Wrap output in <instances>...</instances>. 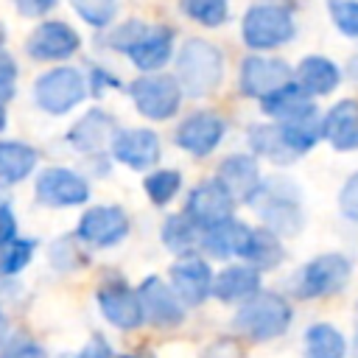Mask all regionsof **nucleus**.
<instances>
[{
    "label": "nucleus",
    "mask_w": 358,
    "mask_h": 358,
    "mask_svg": "<svg viewBox=\"0 0 358 358\" xmlns=\"http://www.w3.org/2000/svg\"><path fill=\"white\" fill-rule=\"evenodd\" d=\"M232 324H235L238 333H243L252 341H268V338H277V336H282L288 330L291 305L280 294L257 291L255 296H249L238 308Z\"/></svg>",
    "instance_id": "1"
},
{
    "label": "nucleus",
    "mask_w": 358,
    "mask_h": 358,
    "mask_svg": "<svg viewBox=\"0 0 358 358\" xmlns=\"http://www.w3.org/2000/svg\"><path fill=\"white\" fill-rule=\"evenodd\" d=\"M176 70H179V81L182 87L201 98L207 92H213L224 76V59H221V50L213 48L210 42L204 39H187L179 50V59H176Z\"/></svg>",
    "instance_id": "2"
},
{
    "label": "nucleus",
    "mask_w": 358,
    "mask_h": 358,
    "mask_svg": "<svg viewBox=\"0 0 358 358\" xmlns=\"http://www.w3.org/2000/svg\"><path fill=\"white\" fill-rule=\"evenodd\" d=\"M350 260L344 255H319L310 263H305V268L296 274V296L302 299H316V296H330L336 291H341L350 280Z\"/></svg>",
    "instance_id": "3"
},
{
    "label": "nucleus",
    "mask_w": 358,
    "mask_h": 358,
    "mask_svg": "<svg viewBox=\"0 0 358 358\" xmlns=\"http://www.w3.org/2000/svg\"><path fill=\"white\" fill-rule=\"evenodd\" d=\"M294 36V20L280 6H255L243 17V42L255 50H268Z\"/></svg>",
    "instance_id": "4"
},
{
    "label": "nucleus",
    "mask_w": 358,
    "mask_h": 358,
    "mask_svg": "<svg viewBox=\"0 0 358 358\" xmlns=\"http://www.w3.org/2000/svg\"><path fill=\"white\" fill-rule=\"evenodd\" d=\"M131 101L140 115L151 120H165L179 109L182 87L173 76H140L129 87Z\"/></svg>",
    "instance_id": "5"
},
{
    "label": "nucleus",
    "mask_w": 358,
    "mask_h": 358,
    "mask_svg": "<svg viewBox=\"0 0 358 358\" xmlns=\"http://www.w3.org/2000/svg\"><path fill=\"white\" fill-rule=\"evenodd\" d=\"M34 98L45 112L64 115L84 98V78L73 67H56V70L39 76V81L34 87Z\"/></svg>",
    "instance_id": "6"
},
{
    "label": "nucleus",
    "mask_w": 358,
    "mask_h": 358,
    "mask_svg": "<svg viewBox=\"0 0 358 358\" xmlns=\"http://www.w3.org/2000/svg\"><path fill=\"white\" fill-rule=\"evenodd\" d=\"M137 296H140L143 316H145L148 324H154V327H176V324L185 322L182 299L159 277H145L140 282V288H137Z\"/></svg>",
    "instance_id": "7"
},
{
    "label": "nucleus",
    "mask_w": 358,
    "mask_h": 358,
    "mask_svg": "<svg viewBox=\"0 0 358 358\" xmlns=\"http://www.w3.org/2000/svg\"><path fill=\"white\" fill-rule=\"evenodd\" d=\"M232 204L235 199L227 193V187L218 179L201 182L190 196H187V207L185 213L201 227V229H213L224 221L232 218Z\"/></svg>",
    "instance_id": "8"
},
{
    "label": "nucleus",
    "mask_w": 358,
    "mask_h": 358,
    "mask_svg": "<svg viewBox=\"0 0 358 358\" xmlns=\"http://www.w3.org/2000/svg\"><path fill=\"white\" fill-rule=\"evenodd\" d=\"M285 84H291V70L285 62L280 59H268V56H249L241 67V90L252 98H268L277 90H282Z\"/></svg>",
    "instance_id": "9"
},
{
    "label": "nucleus",
    "mask_w": 358,
    "mask_h": 358,
    "mask_svg": "<svg viewBox=\"0 0 358 358\" xmlns=\"http://www.w3.org/2000/svg\"><path fill=\"white\" fill-rule=\"evenodd\" d=\"M36 199L48 207H76L90 199V187L67 168H48L36 179Z\"/></svg>",
    "instance_id": "10"
},
{
    "label": "nucleus",
    "mask_w": 358,
    "mask_h": 358,
    "mask_svg": "<svg viewBox=\"0 0 358 358\" xmlns=\"http://www.w3.org/2000/svg\"><path fill=\"white\" fill-rule=\"evenodd\" d=\"M213 280L210 266L196 255H185L171 266V285L185 305H201L213 294Z\"/></svg>",
    "instance_id": "11"
},
{
    "label": "nucleus",
    "mask_w": 358,
    "mask_h": 358,
    "mask_svg": "<svg viewBox=\"0 0 358 358\" xmlns=\"http://www.w3.org/2000/svg\"><path fill=\"white\" fill-rule=\"evenodd\" d=\"M95 299H98V308L106 316V322L120 327V330H134L145 322L137 291H131L123 282H109V285L98 288Z\"/></svg>",
    "instance_id": "12"
},
{
    "label": "nucleus",
    "mask_w": 358,
    "mask_h": 358,
    "mask_svg": "<svg viewBox=\"0 0 358 358\" xmlns=\"http://www.w3.org/2000/svg\"><path fill=\"white\" fill-rule=\"evenodd\" d=\"M78 238L92 246H115L129 232V218L120 207H90L78 221Z\"/></svg>",
    "instance_id": "13"
},
{
    "label": "nucleus",
    "mask_w": 358,
    "mask_h": 358,
    "mask_svg": "<svg viewBox=\"0 0 358 358\" xmlns=\"http://www.w3.org/2000/svg\"><path fill=\"white\" fill-rule=\"evenodd\" d=\"M81 39L78 34L64 25V22H42L31 36H28V45L25 50L34 56V59H42V62H56V59H67L78 50Z\"/></svg>",
    "instance_id": "14"
},
{
    "label": "nucleus",
    "mask_w": 358,
    "mask_h": 358,
    "mask_svg": "<svg viewBox=\"0 0 358 358\" xmlns=\"http://www.w3.org/2000/svg\"><path fill=\"white\" fill-rule=\"evenodd\" d=\"M224 137V120L213 112H199L190 115L187 120H182V126L176 129V143L190 151L193 157H204L210 154Z\"/></svg>",
    "instance_id": "15"
},
{
    "label": "nucleus",
    "mask_w": 358,
    "mask_h": 358,
    "mask_svg": "<svg viewBox=\"0 0 358 358\" xmlns=\"http://www.w3.org/2000/svg\"><path fill=\"white\" fill-rule=\"evenodd\" d=\"M112 157L134 171H145L159 159V140L148 129H129L112 140Z\"/></svg>",
    "instance_id": "16"
},
{
    "label": "nucleus",
    "mask_w": 358,
    "mask_h": 358,
    "mask_svg": "<svg viewBox=\"0 0 358 358\" xmlns=\"http://www.w3.org/2000/svg\"><path fill=\"white\" fill-rule=\"evenodd\" d=\"M218 182L227 187V193L235 201H252L260 193V168H257L255 157L235 154V157H227L221 162Z\"/></svg>",
    "instance_id": "17"
},
{
    "label": "nucleus",
    "mask_w": 358,
    "mask_h": 358,
    "mask_svg": "<svg viewBox=\"0 0 358 358\" xmlns=\"http://www.w3.org/2000/svg\"><path fill=\"white\" fill-rule=\"evenodd\" d=\"M322 137L338 151L358 148V101H338L322 117Z\"/></svg>",
    "instance_id": "18"
},
{
    "label": "nucleus",
    "mask_w": 358,
    "mask_h": 358,
    "mask_svg": "<svg viewBox=\"0 0 358 358\" xmlns=\"http://www.w3.org/2000/svg\"><path fill=\"white\" fill-rule=\"evenodd\" d=\"M249 241H252V229L235 218H229L213 229H201V249L218 260L232 257V255L243 257L249 249Z\"/></svg>",
    "instance_id": "19"
},
{
    "label": "nucleus",
    "mask_w": 358,
    "mask_h": 358,
    "mask_svg": "<svg viewBox=\"0 0 358 358\" xmlns=\"http://www.w3.org/2000/svg\"><path fill=\"white\" fill-rule=\"evenodd\" d=\"M171 28H162V25H154V28H143V34L129 45V56L131 62L140 67V70H154V67H162L171 56Z\"/></svg>",
    "instance_id": "20"
},
{
    "label": "nucleus",
    "mask_w": 358,
    "mask_h": 358,
    "mask_svg": "<svg viewBox=\"0 0 358 358\" xmlns=\"http://www.w3.org/2000/svg\"><path fill=\"white\" fill-rule=\"evenodd\" d=\"M260 291V274L252 266H229L213 280V296L221 302H235V299H249Z\"/></svg>",
    "instance_id": "21"
},
{
    "label": "nucleus",
    "mask_w": 358,
    "mask_h": 358,
    "mask_svg": "<svg viewBox=\"0 0 358 358\" xmlns=\"http://www.w3.org/2000/svg\"><path fill=\"white\" fill-rule=\"evenodd\" d=\"M263 112L271 115V117H280L282 123L285 120H294V117H302V115H310L316 112L313 101L308 98V92L299 87V84H285L282 90H277L274 95L263 98Z\"/></svg>",
    "instance_id": "22"
},
{
    "label": "nucleus",
    "mask_w": 358,
    "mask_h": 358,
    "mask_svg": "<svg viewBox=\"0 0 358 358\" xmlns=\"http://www.w3.org/2000/svg\"><path fill=\"white\" fill-rule=\"evenodd\" d=\"M296 78L308 95H327L338 84V67L324 56H305L296 67Z\"/></svg>",
    "instance_id": "23"
},
{
    "label": "nucleus",
    "mask_w": 358,
    "mask_h": 358,
    "mask_svg": "<svg viewBox=\"0 0 358 358\" xmlns=\"http://www.w3.org/2000/svg\"><path fill=\"white\" fill-rule=\"evenodd\" d=\"M115 129V120L101 112V109H92L87 112L73 129H70V145L78 148V151H95L106 143V137L112 134Z\"/></svg>",
    "instance_id": "24"
},
{
    "label": "nucleus",
    "mask_w": 358,
    "mask_h": 358,
    "mask_svg": "<svg viewBox=\"0 0 358 358\" xmlns=\"http://www.w3.org/2000/svg\"><path fill=\"white\" fill-rule=\"evenodd\" d=\"M347 338L327 322H316L305 333V358H344Z\"/></svg>",
    "instance_id": "25"
},
{
    "label": "nucleus",
    "mask_w": 358,
    "mask_h": 358,
    "mask_svg": "<svg viewBox=\"0 0 358 358\" xmlns=\"http://www.w3.org/2000/svg\"><path fill=\"white\" fill-rule=\"evenodd\" d=\"M260 213H263V221L268 224L266 229H271L274 235H296L302 227V213L294 199L268 196V201L260 207Z\"/></svg>",
    "instance_id": "26"
},
{
    "label": "nucleus",
    "mask_w": 358,
    "mask_h": 358,
    "mask_svg": "<svg viewBox=\"0 0 358 358\" xmlns=\"http://www.w3.org/2000/svg\"><path fill=\"white\" fill-rule=\"evenodd\" d=\"M36 165V151L25 143H0V179L20 182Z\"/></svg>",
    "instance_id": "27"
},
{
    "label": "nucleus",
    "mask_w": 358,
    "mask_h": 358,
    "mask_svg": "<svg viewBox=\"0 0 358 358\" xmlns=\"http://www.w3.org/2000/svg\"><path fill=\"white\" fill-rule=\"evenodd\" d=\"M162 243L171 252H187L193 243H201V227L187 213L168 215L162 224Z\"/></svg>",
    "instance_id": "28"
},
{
    "label": "nucleus",
    "mask_w": 358,
    "mask_h": 358,
    "mask_svg": "<svg viewBox=\"0 0 358 358\" xmlns=\"http://www.w3.org/2000/svg\"><path fill=\"white\" fill-rule=\"evenodd\" d=\"M280 131H282L285 145H288L294 154H302V151H308V148L322 137V120H316V112H310V115L285 120V123L280 126Z\"/></svg>",
    "instance_id": "29"
},
{
    "label": "nucleus",
    "mask_w": 358,
    "mask_h": 358,
    "mask_svg": "<svg viewBox=\"0 0 358 358\" xmlns=\"http://www.w3.org/2000/svg\"><path fill=\"white\" fill-rule=\"evenodd\" d=\"M252 268H274L280 260H282V246H280V238L271 232V229H252V241H249V249L243 255Z\"/></svg>",
    "instance_id": "30"
},
{
    "label": "nucleus",
    "mask_w": 358,
    "mask_h": 358,
    "mask_svg": "<svg viewBox=\"0 0 358 358\" xmlns=\"http://www.w3.org/2000/svg\"><path fill=\"white\" fill-rule=\"evenodd\" d=\"M249 143L260 157H268L274 162H291L296 154L285 145L280 126H252L249 129Z\"/></svg>",
    "instance_id": "31"
},
{
    "label": "nucleus",
    "mask_w": 358,
    "mask_h": 358,
    "mask_svg": "<svg viewBox=\"0 0 358 358\" xmlns=\"http://www.w3.org/2000/svg\"><path fill=\"white\" fill-rule=\"evenodd\" d=\"M179 185H182L179 171H154V173L145 176V182H143V187H145V193H148V199H151L154 204H168V201L176 196Z\"/></svg>",
    "instance_id": "32"
},
{
    "label": "nucleus",
    "mask_w": 358,
    "mask_h": 358,
    "mask_svg": "<svg viewBox=\"0 0 358 358\" xmlns=\"http://www.w3.org/2000/svg\"><path fill=\"white\" fill-rule=\"evenodd\" d=\"M182 11L201 25H221L227 20V0H182Z\"/></svg>",
    "instance_id": "33"
},
{
    "label": "nucleus",
    "mask_w": 358,
    "mask_h": 358,
    "mask_svg": "<svg viewBox=\"0 0 358 358\" xmlns=\"http://www.w3.org/2000/svg\"><path fill=\"white\" fill-rule=\"evenodd\" d=\"M34 257V241L28 238H14L3 252H0V271L3 274H17L28 266V260Z\"/></svg>",
    "instance_id": "34"
},
{
    "label": "nucleus",
    "mask_w": 358,
    "mask_h": 358,
    "mask_svg": "<svg viewBox=\"0 0 358 358\" xmlns=\"http://www.w3.org/2000/svg\"><path fill=\"white\" fill-rule=\"evenodd\" d=\"M70 6L90 25H106L117 11V0H70Z\"/></svg>",
    "instance_id": "35"
},
{
    "label": "nucleus",
    "mask_w": 358,
    "mask_h": 358,
    "mask_svg": "<svg viewBox=\"0 0 358 358\" xmlns=\"http://www.w3.org/2000/svg\"><path fill=\"white\" fill-rule=\"evenodd\" d=\"M330 14L344 36H358V0H330Z\"/></svg>",
    "instance_id": "36"
},
{
    "label": "nucleus",
    "mask_w": 358,
    "mask_h": 358,
    "mask_svg": "<svg viewBox=\"0 0 358 358\" xmlns=\"http://www.w3.org/2000/svg\"><path fill=\"white\" fill-rule=\"evenodd\" d=\"M338 207H341V213H344L350 221H358V173H352V176L344 182V187H341V193H338Z\"/></svg>",
    "instance_id": "37"
},
{
    "label": "nucleus",
    "mask_w": 358,
    "mask_h": 358,
    "mask_svg": "<svg viewBox=\"0 0 358 358\" xmlns=\"http://www.w3.org/2000/svg\"><path fill=\"white\" fill-rule=\"evenodd\" d=\"M14 84H17V67L11 59L0 56V103L14 98Z\"/></svg>",
    "instance_id": "38"
},
{
    "label": "nucleus",
    "mask_w": 358,
    "mask_h": 358,
    "mask_svg": "<svg viewBox=\"0 0 358 358\" xmlns=\"http://www.w3.org/2000/svg\"><path fill=\"white\" fill-rule=\"evenodd\" d=\"M14 238H17V218H14V210L3 201L0 204V249H6Z\"/></svg>",
    "instance_id": "39"
},
{
    "label": "nucleus",
    "mask_w": 358,
    "mask_h": 358,
    "mask_svg": "<svg viewBox=\"0 0 358 358\" xmlns=\"http://www.w3.org/2000/svg\"><path fill=\"white\" fill-rule=\"evenodd\" d=\"M0 358H48V352L36 341H17L8 350H3Z\"/></svg>",
    "instance_id": "40"
},
{
    "label": "nucleus",
    "mask_w": 358,
    "mask_h": 358,
    "mask_svg": "<svg viewBox=\"0 0 358 358\" xmlns=\"http://www.w3.org/2000/svg\"><path fill=\"white\" fill-rule=\"evenodd\" d=\"M76 358H112V347L106 344V338H103V336H92Z\"/></svg>",
    "instance_id": "41"
},
{
    "label": "nucleus",
    "mask_w": 358,
    "mask_h": 358,
    "mask_svg": "<svg viewBox=\"0 0 358 358\" xmlns=\"http://www.w3.org/2000/svg\"><path fill=\"white\" fill-rule=\"evenodd\" d=\"M53 3H56V0H17L20 11H22L25 17H39V14H45L48 8H53Z\"/></svg>",
    "instance_id": "42"
},
{
    "label": "nucleus",
    "mask_w": 358,
    "mask_h": 358,
    "mask_svg": "<svg viewBox=\"0 0 358 358\" xmlns=\"http://www.w3.org/2000/svg\"><path fill=\"white\" fill-rule=\"evenodd\" d=\"M6 333H8V324H6V316H3V310H0V344L6 341Z\"/></svg>",
    "instance_id": "43"
},
{
    "label": "nucleus",
    "mask_w": 358,
    "mask_h": 358,
    "mask_svg": "<svg viewBox=\"0 0 358 358\" xmlns=\"http://www.w3.org/2000/svg\"><path fill=\"white\" fill-rule=\"evenodd\" d=\"M6 129V112H3V106H0V131Z\"/></svg>",
    "instance_id": "44"
},
{
    "label": "nucleus",
    "mask_w": 358,
    "mask_h": 358,
    "mask_svg": "<svg viewBox=\"0 0 358 358\" xmlns=\"http://www.w3.org/2000/svg\"><path fill=\"white\" fill-rule=\"evenodd\" d=\"M117 358H134V355H117Z\"/></svg>",
    "instance_id": "45"
},
{
    "label": "nucleus",
    "mask_w": 358,
    "mask_h": 358,
    "mask_svg": "<svg viewBox=\"0 0 358 358\" xmlns=\"http://www.w3.org/2000/svg\"><path fill=\"white\" fill-rule=\"evenodd\" d=\"M0 204H3V193H0Z\"/></svg>",
    "instance_id": "46"
}]
</instances>
